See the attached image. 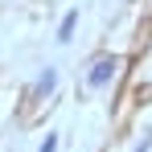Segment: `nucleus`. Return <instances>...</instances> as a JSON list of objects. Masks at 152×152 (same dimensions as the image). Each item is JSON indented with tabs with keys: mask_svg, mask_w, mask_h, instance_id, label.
<instances>
[{
	"mask_svg": "<svg viewBox=\"0 0 152 152\" xmlns=\"http://www.w3.org/2000/svg\"><path fill=\"white\" fill-rule=\"evenodd\" d=\"M74 25H78V12H66V21H62V29H58V41H70Z\"/></svg>",
	"mask_w": 152,
	"mask_h": 152,
	"instance_id": "2",
	"label": "nucleus"
},
{
	"mask_svg": "<svg viewBox=\"0 0 152 152\" xmlns=\"http://www.w3.org/2000/svg\"><path fill=\"white\" fill-rule=\"evenodd\" d=\"M41 152H58V136H50V140L41 144Z\"/></svg>",
	"mask_w": 152,
	"mask_h": 152,
	"instance_id": "4",
	"label": "nucleus"
},
{
	"mask_svg": "<svg viewBox=\"0 0 152 152\" xmlns=\"http://www.w3.org/2000/svg\"><path fill=\"white\" fill-rule=\"evenodd\" d=\"M136 152H152V136H144V140L136 144Z\"/></svg>",
	"mask_w": 152,
	"mask_h": 152,
	"instance_id": "3",
	"label": "nucleus"
},
{
	"mask_svg": "<svg viewBox=\"0 0 152 152\" xmlns=\"http://www.w3.org/2000/svg\"><path fill=\"white\" fill-rule=\"evenodd\" d=\"M115 66H119L115 58H99V62H95V70H91V86H107V82L115 78Z\"/></svg>",
	"mask_w": 152,
	"mask_h": 152,
	"instance_id": "1",
	"label": "nucleus"
}]
</instances>
